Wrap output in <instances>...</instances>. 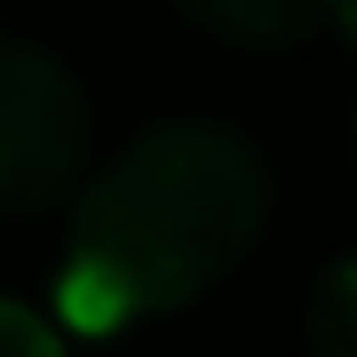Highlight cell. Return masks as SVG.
I'll list each match as a JSON object with an SVG mask.
<instances>
[{"label":"cell","mask_w":357,"mask_h":357,"mask_svg":"<svg viewBox=\"0 0 357 357\" xmlns=\"http://www.w3.org/2000/svg\"><path fill=\"white\" fill-rule=\"evenodd\" d=\"M88 167V96L48 48L0 32V215H40Z\"/></svg>","instance_id":"obj_2"},{"label":"cell","mask_w":357,"mask_h":357,"mask_svg":"<svg viewBox=\"0 0 357 357\" xmlns=\"http://www.w3.org/2000/svg\"><path fill=\"white\" fill-rule=\"evenodd\" d=\"M333 24H342V32L357 40V0H333Z\"/></svg>","instance_id":"obj_6"},{"label":"cell","mask_w":357,"mask_h":357,"mask_svg":"<svg viewBox=\"0 0 357 357\" xmlns=\"http://www.w3.org/2000/svg\"><path fill=\"white\" fill-rule=\"evenodd\" d=\"M318 349L326 357H357V255L333 262V278L318 294Z\"/></svg>","instance_id":"obj_4"},{"label":"cell","mask_w":357,"mask_h":357,"mask_svg":"<svg viewBox=\"0 0 357 357\" xmlns=\"http://www.w3.org/2000/svg\"><path fill=\"white\" fill-rule=\"evenodd\" d=\"M191 24L222 32V40H262V48H286V40H302L333 0H175Z\"/></svg>","instance_id":"obj_3"},{"label":"cell","mask_w":357,"mask_h":357,"mask_svg":"<svg viewBox=\"0 0 357 357\" xmlns=\"http://www.w3.org/2000/svg\"><path fill=\"white\" fill-rule=\"evenodd\" d=\"M262 215L270 175L246 135L206 119L151 128L79 191L56 310L72 333H119L151 310H175L238 270V255L262 238Z\"/></svg>","instance_id":"obj_1"},{"label":"cell","mask_w":357,"mask_h":357,"mask_svg":"<svg viewBox=\"0 0 357 357\" xmlns=\"http://www.w3.org/2000/svg\"><path fill=\"white\" fill-rule=\"evenodd\" d=\"M0 357H64L56 326H40L24 302H0Z\"/></svg>","instance_id":"obj_5"}]
</instances>
